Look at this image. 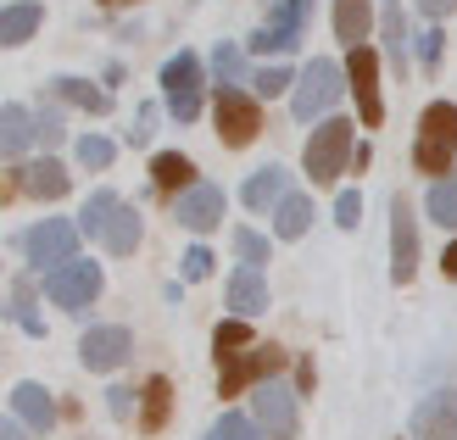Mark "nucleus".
I'll use <instances>...</instances> for the list:
<instances>
[{
	"label": "nucleus",
	"mask_w": 457,
	"mask_h": 440,
	"mask_svg": "<svg viewBox=\"0 0 457 440\" xmlns=\"http://www.w3.org/2000/svg\"><path fill=\"white\" fill-rule=\"evenodd\" d=\"M39 22H45V6H39V0H12V6L0 12V45H6V51L29 45V39L39 34Z\"/></svg>",
	"instance_id": "aec40b11"
},
{
	"label": "nucleus",
	"mask_w": 457,
	"mask_h": 440,
	"mask_svg": "<svg viewBox=\"0 0 457 440\" xmlns=\"http://www.w3.org/2000/svg\"><path fill=\"white\" fill-rule=\"evenodd\" d=\"M369 34H374V0H335V39L352 51Z\"/></svg>",
	"instance_id": "4be33fe9"
},
{
	"label": "nucleus",
	"mask_w": 457,
	"mask_h": 440,
	"mask_svg": "<svg viewBox=\"0 0 457 440\" xmlns=\"http://www.w3.org/2000/svg\"><path fill=\"white\" fill-rule=\"evenodd\" d=\"M212 79H218V89L245 84V51H240L235 39H218V51H212Z\"/></svg>",
	"instance_id": "c756f323"
},
{
	"label": "nucleus",
	"mask_w": 457,
	"mask_h": 440,
	"mask_svg": "<svg viewBox=\"0 0 457 440\" xmlns=\"http://www.w3.org/2000/svg\"><path fill=\"white\" fill-rule=\"evenodd\" d=\"M101 6H134V0H101Z\"/></svg>",
	"instance_id": "de8ad7c7"
},
{
	"label": "nucleus",
	"mask_w": 457,
	"mask_h": 440,
	"mask_svg": "<svg viewBox=\"0 0 457 440\" xmlns=\"http://www.w3.org/2000/svg\"><path fill=\"white\" fill-rule=\"evenodd\" d=\"M212 123H218V140L228 151H240L257 140V129H262V112H257V95H245V89H218V101H212Z\"/></svg>",
	"instance_id": "9b49d317"
},
{
	"label": "nucleus",
	"mask_w": 457,
	"mask_h": 440,
	"mask_svg": "<svg viewBox=\"0 0 457 440\" xmlns=\"http://www.w3.org/2000/svg\"><path fill=\"white\" fill-rule=\"evenodd\" d=\"M129 357H134V335L123 323H96V329L79 340V362L89 374H112V368H123Z\"/></svg>",
	"instance_id": "f8f14e48"
},
{
	"label": "nucleus",
	"mask_w": 457,
	"mask_h": 440,
	"mask_svg": "<svg viewBox=\"0 0 457 440\" xmlns=\"http://www.w3.org/2000/svg\"><path fill=\"white\" fill-rule=\"evenodd\" d=\"M179 273H185L190 285H195V279H207V273H212V251H207V245H190L185 257H179Z\"/></svg>",
	"instance_id": "4c0bfd02"
},
{
	"label": "nucleus",
	"mask_w": 457,
	"mask_h": 440,
	"mask_svg": "<svg viewBox=\"0 0 457 440\" xmlns=\"http://www.w3.org/2000/svg\"><path fill=\"white\" fill-rule=\"evenodd\" d=\"M407 435L413 440H457V390H429V396L413 407Z\"/></svg>",
	"instance_id": "2eb2a0df"
},
{
	"label": "nucleus",
	"mask_w": 457,
	"mask_h": 440,
	"mask_svg": "<svg viewBox=\"0 0 457 440\" xmlns=\"http://www.w3.org/2000/svg\"><path fill=\"white\" fill-rule=\"evenodd\" d=\"M12 190H17V195H34V201H62L67 190H73V173H67L56 156L22 162V168L12 173Z\"/></svg>",
	"instance_id": "dca6fc26"
},
{
	"label": "nucleus",
	"mask_w": 457,
	"mask_h": 440,
	"mask_svg": "<svg viewBox=\"0 0 457 440\" xmlns=\"http://www.w3.org/2000/svg\"><path fill=\"white\" fill-rule=\"evenodd\" d=\"M151 178H156V190H179V195L201 184V178H195V162L179 156V151H156V156H151Z\"/></svg>",
	"instance_id": "b1692460"
},
{
	"label": "nucleus",
	"mask_w": 457,
	"mask_h": 440,
	"mask_svg": "<svg viewBox=\"0 0 457 440\" xmlns=\"http://www.w3.org/2000/svg\"><path fill=\"white\" fill-rule=\"evenodd\" d=\"M419 273V218L402 195L391 201V279L396 285H413Z\"/></svg>",
	"instance_id": "ddd939ff"
},
{
	"label": "nucleus",
	"mask_w": 457,
	"mask_h": 440,
	"mask_svg": "<svg viewBox=\"0 0 457 440\" xmlns=\"http://www.w3.org/2000/svg\"><path fill=\"white\" fill-rule=\"evenodd\" d=\"M34 140H39L34 112H29V106H17V101H6V106H0V151H6V156H22Z\"/></svg>",
	"instance_id": "412c9836"
},
{
	"label": "nucleus",
	"mask_w": 457,
	"mask_h": 440,
	"mask_svg": "<svg viewBox=\"0 0 457 440\" xmlns=\"http://www.w3.org/2000/svg\"><path fill=\"white\" fill-rule=\"evenodd\" d=\"M379 29H385V56H391V67H396V73H407V17H402L396 0H385Z\"/></svg>",
	"instance_id": "cd10ccee"
},
{
	"label": "nucleus",
	"mask_w": 457,
	"mask_h": 440,
	"mask_svg": "<svg viewBox=\"0 0 457 440\" xmlns=\"http://www.w3.org/2000/svg\"><path fill=\"white\" fill-rule=\"evenodd\" d=\"M207 440H262V429H257V419H245V412H223L207 429Z\"/></svg>",
	"instance_id": "72a5a7b5"
},
{
	"label": "nucleus",
	"mask_w": 457,
	"mask_h": 440,
	"mask_svg": "<svg viewBox=\"0 0 457 440\" xmlns=\"http://www.w3.org/2000/svg\"><path fill=\"white\" fill-rule=\"evenodd\" d=\"M151 123H156V106H140V112H134L129 140H134V145H145V140H151Z\"/></svg>",
	"instance_id": "79ce46f5"
},
{
	"label": "nucleus",
	"mask_w": 457,
	"mask_h": 440,
	"mask_svg": "<svg viewBox=\"0 0 457 440\" xmlns=\"http://www.w3.org/2000/svg\"><path fill=\"white\" fill-rule=\"evenodd\" d=\"M251 329H245V318H223L218 329H212V352H218V362H228V357H240V352H251Z\"/></svg>",
	"instance_id": "7c9ffc66"
},
{
	"label": "nucleus",
	"mask_w": 457,
	"mask_h": 440,
	"mask_svg": "<svg viewBox=\"0 0 457 440\" xmlns=\"http://www.w3.org/2000/svg\"><path fill=\"white\" fill-rule=\"evenodd\" d=\"M168 412H173V385H168L162 374H151L145 390H140V429L156 435V429L168 424Z\"/></svg>",
	"instance_id": "a878e982"
},
{
	"label": "nucleus",
	"mask_w": 457,
	"mask_h": 440,
	"mask_svg": "<svg viewBox=\"0 0 457 440\" xmlns=\"http://www.w3.org/2000/svg\"><path fill=\"white\" fill-rule=\"evenodd\" d=\"M79 235H84V228L67 223V218H39V223H29V228L17 235V251H22V257H29L39 273H51V268H62V262L79 257Z\"/></svg>",
	"instance_id": "39448f33"
},
{
	"label": "nucleus",
	"mask_w": 457,
	"mask_h": 440,
	"mask_svg": "<svg viewBox=\"0 0 457 440\" xmlns=\"http://www.w3.org/2000/svg\"><path fill=\"white\" fill-rule=\"evenodd\" d=\"M307 228H312V195L290 190V195L279 201V212H273V235H279V240H302Z\"/></svg>",
	"instance_id": "bb28decb"
},
{
	"label": "nucleus",
	"mask_w": 457,
	"mask_h": 440,
	"mask_svg": "<svg viewBox=\"0 0 457 440\" xmlns=\"http://www.w3.org/2000/svg\"><path fill=\"white\" fill-rule=\"evenodd\" d=\"M34 123H39V140H45V145H56L62 134H67V129H62V106H45V101H39V106H34Z\"/></svg>",
	"instance_id": "58836bf2"
},
{
	"label": "nucleus",
	"mask_w": 457,
	"mask_h": 440,
	"mask_svg": "<svg viewBox=\"0 0 457 440\" xmlns=\"http://www.w3.org/2000/svg\"><path fill=\"white\" fill-rule=\"evenodd\" d=\"M12 318H17L29 335H45V323H39V312H34V285H29V279L12 285Z\"/></svg>",
	"instance_id": "f704fd0d"
},
{
	"label": "nucleus",
	"mask_w": 457,
	"mask_h": 440,
	"mask_svg": "<svg viewBox=\"0 0 457 440\" xmlns=\"http://www.w3.org/2000/svg\"><path fill=\"white\" fill-rule=\"evenodd\" d=\"M112 156H118V145H112L106 140V134H84V140H79V162H84V168H112Z\"/></svg>",
	"instance_id": "e433bc0d"
},
{
	"label": "nucleus",
	"mask_w": 457,
	"mask_h": 440,
	"mask_svg": "<svg viewBox=\"0 0 457 440\" xmlns=\"http://www.w3.org/2000/svg\"><path fill=\"white\" fill-rule=\"evenodd\" d=\"M419 56H424V67H436V62H441V29H429V34L419 39Z\"/></svg>",
	"instance_id": "37998d69"
},
{
	"label": "nucleus",
	"mask_w": 457,
	"mask_h": 440,
	"mask_svg": "<svg viewBox=\"0 0 457 440\" xmlns=\"http://www.w3.org/2000/svg\"><path fill=\"white\" fill-rule=\"evenodd\" d=\"M101 290H106L101 262H84V257H73V262H62V268L45 273V295H51L62 312H84Z\"/></svg>",
	"instance_id": "423d86ee"
},
{
	"label": "nucleus",
	"mask_w": 457,
	"mask_h": 440,
	"mask_svg": "<svg viewBox=\"0 0 457 440\" xmlns=\"http://www.w3.org/2000/svg\"><path fill=\"white\" fill-rule=\"evenodd\" d=\"M424 206H429V218H436L441 228H457V178H436L429 195H424Z\"/></svg>",
	"instance_id": "2f4dec72"
},
{
	"label": "nucleus",
	"mask_w": 457,
	"mask_h": 440,
	"mask_svg": "<svg viewBox=\"0 0 457 440\" xmlns=\"http://www.w3.org/2000/svg\"><path fill=\"white\" fill-rule=\"evenodd\" d=\"M118 206H123V195H118V190H96V195L84 201V212H79V228H84L89 240H101V235H106V223H112V212H118Z\"/></svg>",
	"instance_id": "c85d7f7f"
},
{
	"label": "nucleus",
	"mask_w": 457,
	"mask_h": 440,
	"mask_svg": "<svg viewBox=\"0 0 457 440\" xmlns=\"http://www.w3.org/2000/svg\"><path fill=\"white\" fill-rule=\"evenodd\" d=\"M352 129L346 118H324L312 134H307V145H302V168L312 184H335L340 173H346V162H352Z\"/></svg>",
	"instance_id": "20e7f679"
},
{
	"label": "nucleus",
	"mask_w": 457,
	"mask_h": 440,
	"mask_svg": "<svg viewBox=\"0 0 457 440\" xmlns=\"http://www.w3.org/2000/svg\"><path fill=\"white\" fill-rule=\"evenodd\" d=\"M346 84L357 95L362 129H379L385 123V95H379V51H374V45H352V51H346Z\"/></svg>",
	"instance_id": "6e6552de"
},
{
	"label": "nucleus",
	"mask_w": 457,
	"mask_h": 440,
	"mask_svg": "<svg viewBox=\"0 0 457 440\" xmlns=\"http://www.w3.org/2000/svg\"><path fill=\"white\" fill-rule=\"evenodd\" d=\"M279 368H285V352L273 340L268 345H251V352L218 362V396H240V390H251V385H268Z\"/></svg>",
	"instance_id": "1a4fd4ad"
},
{
	"label": "nucleus",
	"mask_w": 457,
	"mask_h": 440,
	"mask_svg": "<svg viewBox=\"0 0 457 440\" xmlns=\"http://www.w3.org/2000/svg\"><path fill=\"white\" fill-rule=\"evenodd\" d=\"M22 429H29L22 419H6V424H0V440H22Z\"/></svg>",
	"instance_id": "49530a36"
},
{
	"label": "nucleus",
	"mask_w": 457,
	"mask_h": 440,
	"mask_svg": "<svg viewBox=\"0 0 457 440\" xmlns=\"http://www.w3.org/2000/svg\"><path fill=\"white\" fill-rule=\"evenodd\" d=\"M452 178H457V173H452Z\"/></svg>",
	"instance_id": "09e8293b"
},
{
	"label": "nucleus",
	"mask_w": 457,
	"mask_h": 440,
	"mask_svg": "<svg viewBox=\"0 0 457 440\" xmlns=\"http://www.w3.org/2000/svg\"><path fill=\"white\" fill-rule=\"evenodd\" d=\"M346 67L340 62H329V56H312L307 67H302V79H295V89H290V112H295V123H312V118H324V112L346 95Z\"/></svg>",
	"instance_id": "7ed1b4c3"
},
{
	"label": "nucleus",
	"mask_w": 457,
	"mask_h": 440,
	"mask_svg": "<svg viewBox=\"0 0 457 440\" xmlns=\"http://www.w3.org/2000/svg\"><path fill=\"white\" fill-rule=\"evenodd\" d=\"M335 223H340V228H357V223H362V195H357V190H340V195H335Z\"/></svg>",
	"instance_id": "ea45409f"
},
{
	"label": "nucleus",
	"mask_w": 457,
	"mask_h": 440,
	"mask_svg": "<svg viewBox=\"0 0 457 440\" xmlns=\"http://www.w3.org/2000/svg\"><path fill=\"white\" fill-rule=\"evenodd\" d=\"M307 22H312V0H279V6H268V22L251 34V51H257V56L295 51L302 34H307Z\"/></svg>",
	"instance_id": "0eeeda50"
},
{
	"label": "nucleus",
	"mask_w": 457,
	"mask_h": 440,
	"mask_svg": "<svg viewBox=\"0 0 457 440\" xmlns=\"http://www.w3.org/2000/svg\"><path fill=\"white\" fill-rule=\"evenodd\" d=\"M290 195V173L279 168V162H268V168H257V173H251L245 184H240V201L251 206V212H279V201Z\"/></svg>",
	"instance_id": "f3484780"
},
{
	"label": "nucleus",
	"mask_w": 457,
	"mask_h": 440,
	"mask_svg": "<svg viewBox=\"0 0 457 440\" xmlns=\"http://www.w3.org/2000/svg\"><path fill=\"white\" fill-rule=\"evenodd\" d=\"M441 273H446V279H457V240L441 251Z\"/></svg>",
	"instance_id": "a18cd8bd"
},
{
	"label": "nucleus",
	"mask_w": 457,
	"mask_h": 440,
	"mask_svg": "<svg viewBox=\"0 0 457 440\" xmlns=\"http://www.w3.org/2000/svg\"><path fill=\"white\" fill-rule=\"evenodd\" d=\"M295 402H302V390L268 379V385H257V396H251V419H257V429H262L268 440H295V429H302V419H295Z\"/></svg>",
	"instance_id": "9d476101"
},
{
	"label": "nucleus",
	"mask_w": 457,
	"mask_h": 440,
	"mask_svg": "<svg viewBox=\"0 0 457 440\" xmlns=\"http://www.w3.org/2000/svg\"><path fill=\"white\" fill-rule=\"evenodd\" d=\"M106 407H112V419H118V424H129V412H134V390H129V385H112V390H106Z\"/></svg>",
	"instance_id": "a19ab883"
},
{
	"label": "nucleus",
	"mask_w": 457,
	"mask_h": 440,
	"mask_svg": "<svg viewBox=\"0 0 457 440\" xmlns=\"http://www.w3.org/2000/svg\"><path fill=\"white\" fill-rule=\"evenodd\" d=\"M156 84H162L168 118H179V123H195V118H201V101H207V67H201L195 51L168 56L162 73H156Z\"/></svg>",
	"instance_id": "f03ea898"
},
{
	"label": "nucleus",
	"mask_w": 457,
	"mask_h": 440,
	"mask_svg": "<svg viewBox=\"0 0 457 440\" xmlns=\"http://www.w3.org/2000/svg\"><path fill=\"white\" fill-rule=\"evenodd\" d=\"M295 79H302V73H290V67H262V73L251 79V89L273 101V95H290V89H295Z\"/></svg>",
	"instance_id": "c9c22d12"
},
{
	"label": "nucleus",
	"mask_w": 457,
	"mask_h": 440,
	"mask_svg": "<svg viewBox=\"0 0 457 440\" xmlns=\"http://www.w3.org/2000/svg\"><path fill=\"white\" fill-rule=\"evenodd\" d=\"M12 419H22L34 435H51L56 429V402H51V390L34 385V379H22L12 390Z\"/></svg>",
	"instance_id": "a211bd4d"
},
{
	"label": "nucleus",
	"mask_w": 457,
	"mask_h": 440,
	"mask_svg": "<svg viewBox=\"0 0 457 440\" xmlns=\"http://www.w3.org/2000/svg\"><path fill=\"white\" fill-rule=\"evenodd\" d=\"M140 235H145V223H140V212L123 201L118 212H112V223H106V235H101V245L112 251V257H134L140 251Z\"/></svg>",
	"instance_id": "5701e85b"
},
{
	"label": "nucleus",
	"mask_w": 457,
	"mask_h": 440,
	"mask_svg": "<svg viewBox=\"0 0 457 440\" xmlns=\"http://www.w3.org/2000/svg\"><path fill=\"white\" fill-rule=\"evenodd\" d=\"M413 168L429 173V184L441 173H457V106L452 101H429L424 106L419 140H413Z\"/></svg>",
	"instance_id": "f257e3e1"
},
{
	"label": "nucleus",
	"mask_w": 457,
	"mask_h": 440,
	"mask_svg": "<svg viewBox=\"0 0 457 440\" xmlns=\"http://www.w3.org/2000/svg\"><path fill=\"white\" fill-rule=\"evenodd\" d=\"M419 12H424L429 22H446V17L457 12V0H419Z\"/></svg>",
	"instance_id": "c03bdc74"
},
{
	"label": "nucleus",
	"mask_w": 457,
	"mask_h": 440,
	"mask_svg": "<svg viewBox=\"0 0 457 440\" xmlns=\"http://www.w3.org/2000/svg\"><path fill=\"white\" fill-rule=\"evenodd\" d=\"M223 206H228V195H223V184H207L201 178L195 190H185L173 201V218L190 228V235H212V228L223 223Z\"/></svg>",
	"instance_id": "4468645a"
},
{
	"label": "nucleus",
	"mask_w": 457,
	"mask_h": 440,
	"mask_svg": "<svg viewBox=\"0 0 457 440\" xmlns=\"http://www.w3.org/2000/svg\"><path fill=\"white\" fill-rule=\"evenodd\" d=\"M228 307H235V318L268 312V279H262V268H235V273H228Z\"/></svg>",
	"instance_id": "6ab92c4d"
},
{
	"label": "nucleus",
	"mask_w": 457,
	"mask_h": 440,
	"mask_svg": "<svg viewBox=\"0 0 457 440\" xmlns=\"http://www.w3.org/2000/svg\"><path fill=\"white\" fill-rule=\"evenodd\" d=\"M228 240H235V257H240V268H262V262H268V251H273V245H268V235H257V228H245V223H240Z\"/></svg>",
	"instance_id": "473e14b6"
},
{
	"label": "nucleus",
	"mask_w": 457,
	"mask_h": 440,
	"mask_svg": "<svg viewBox=\"0 0 457 440\" xmlns=\"http://www.w3.org/2000/svg\"><path fill=\"white\" fill-rule=\"evenodd\" d=\"M51 89H56V101H67V106H79V112H112V95L101 84H89V79H73V73H62V79H51Z\"/></svg>",
	"instance_id": "393cba45"
}]
</instances>
